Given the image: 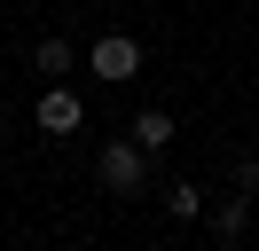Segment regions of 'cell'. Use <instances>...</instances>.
<instances>
[{"label": "cell", "mask_w": 259, "mask_h": 251, "mask_svg": "<svg viewBox=\"0 0 259 251\" xmlns=\"http://www.w3.org/2000/svg\"><path fill=\"white\" fill-rule=\"evenodd\" d=\"M236 188H243V196H259V157H236Z\"/></svg>", "instance_id": "cell-8"}, {"label": "cell", "mask_w": 259, "mask_h": 251, "mask_svg": "<svg viewBox=\"0 0 259 251\" xmlns=\"http://www.w3.org/2000/svg\"><path fill=\"white\" fill-rule=\"evenodd\" d=\"M251 204H259V196H243V188L212 196V204H204V228H212V243H243V235H251Z\"/></svg>", "instance_id": "cell-4"}, {"label": "cell", "mask_w": 259, "mask_h": 251, "mask_svg": "<svg viewBox=\"0 0 259 251\" xmlns=\"http://www.w3.org/2000/svg\"><path fill=\"white\" fill-rule=\"evenodd\" d=\"M157 204H165V220H181V228H189V220H204V204H212V196H204L196 181H173Z\"/></svg>", "instance_id": "cell-7"}, {"label": "cell", "mask_w": 259, "mask_h": 251, "mask_svg": "<svg viewBox=\"0 0 259 251\" xmlns=\"http://www.w3.org/2000/svg\"><path fill=\"white\" fill-rule=\"evenodd\" d=\"M79 63L102 78V87H134V78H142V39H134V31H102Z\"/></svg>", "instance_id": "cell-2"}, {"label": "cell", "mask_w": 259, "mask_h": 251, "mask_svg": "<svg viewBox=\"0 0 259 251\" xmlns=\"http://www.w3.org/2000/svg\"><path fill=\"white\" fill-rule=\"evenodd\" d=\"M149 165H157V157H149L134 134H110V141H102V157H95V173H102L110 196H142V188H149Z\"/></svg>", "instance_id": "cell-1"}, {"label": "cell", "mask_w": 259, "mask_h": 251, "mask_svg": "<svg viewBox=\"0 0 259 251\" xmlns=\"http://www.w3.org/2000/svg\"><path fill=\"white\" fill-rule=\"evenodd\" d=\"M0 141H8V110H0Z\"/></svg>", "instance_id": "cell-9"}, {"label": "cell", "mask_w": 259, "mask_h": 251, "mask_svg": "<svg viewBox=\"0 0 259 251\" xmlns=\"http://www.w3.org/2000/svg\"><path fill=\"white\" fill-rule=\"evenodd\" d=\"M126 134H134V141H142V149H149V157H165V149H173V134H181V118H173V110H157V102H149V110H142V118H134V126H126Z\"/></svg>", "instance_id": "cell-5"}, {"label": "cell", "mask_w": 259, "mask_h": 251, "mask_svg": "<svg viewBox=\"0 0 259 251\" xmlns=\"http://www.w3.org/2000/svg\"><path fill=\"white\" fill-rule=\"evenodd\" d=\"M32 126L48 141H71L87 126V102H79V87H63V78H48V87H39V102H32Z\"/></svg>", "instance_id": "cell-3"}, {"label": "cell", "mask_w": 259, "mask_h": 251, "mask_svg": "<svg viewBox=\"0 0 259 251\" xmlns=\"http://www.w3.org/2000/svg\"><path fill=\"white\" fill-rule=\"evenodd\" d=\"M32 63H39V78H71V71H79V47H71L63 31H48V39L32 47Z\"/></svg>", "instance_id": "cell-6"}]
</instances>
